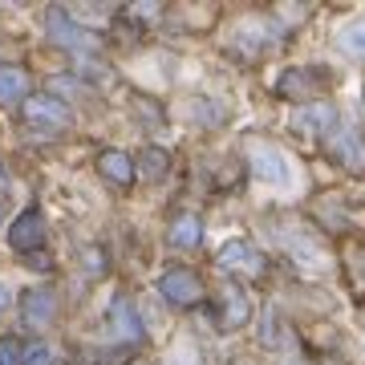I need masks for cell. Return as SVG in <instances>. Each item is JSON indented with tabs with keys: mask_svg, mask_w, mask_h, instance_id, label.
Returning a JSON list of instances; mask_svg holds the SVG:
<instances>
[{
	"mask_svg": "<svg viewBox=\"0 0 365 365\" xmlns=\"http://www.w3.org/2000/svg\"><path fill=\"white\" fill-rule=\"evenodd\" d=\"M158 292L170 300V304H179V309H191L203 300V280H199L191 268H170V272L158 276Z\"/></svg>",
	"mask_w": 365,
	"mask_h": 365,
	"instance_id": "obj_1",
	"label": "cell"
},
{
	"mask_svg": "<svg viewBox=\"0 0 365 365\" xmlns=\"http://www.w3.org/2000/svg\"><path fill=\"white\" fill-rule=\"evenodd\" d=\"M21 365H53V353L49 345H21Z\"/></svg>",
	"mask_w": 365,
	"mask_h": 365,
	"instance_id": "obj_16",
	"label": "cell"
},
{
	"mask_svg": "<svg viewBox=\"0 0 365 365\" xmlns=\"http://www.w3.org/2000/svg\"><path fill=\"white\" fill-rule=\"evenodd\" d=\"M98 170H102V179H110L114 187H130L134 182V163L122 150H106L102 158H98Z\"/></svg>",
	"mask_w": 365,
	"mask_h": 365,
	"instance_id": "obj_9",
	"label": "cell"
},
{
	"mask_svg": "<svg viewBox=\"0 0 365 365\" xmlns=\"http://www.w3.org/2000/svg\"><path fill=\"white\" fill-rule=\"evenodd\" d=\"M9 244H13V252H25V256H33V252L45 244V220H41L37 207H29L21 220L13 223V232H9Z\"/></svg>",
	"mask_w": 365,
	"mask_h": 365,
	"instance_id": "obj_3",
	"label": "cell"
},
{
	"mask_svg": "<svg viewBox=\"0 0 365 365\" xmlns=\"http://www.w3.org/2000/svg\"><path fill=\"white\" fill-rule=\"evenodd\" d=\"M138 163H143V170H146V179H150V182L167 179V170H170V155L163 150V146H146Z\"/></svg>",
	"mask_w": 365,
	"mask_h": 365,
	"instance_id": "obj_13",
	"label": "cell"
},
{
	"mask_svg": "<svg viewBox=\"0 0 365 365\" xmlns=\"http://www.w3.org/2000/svg\"><path fill=\"white\" fill-rule=\"evenodd\" d=\"M199 240H203V220L199 215H179L170 223V244L175 248H195Z\"/></svg>",
	"mask_w": 365,
	"mask_h": 365,
	"instance_id": "obj_12",
	"label": "cell"
},
{
	"mask_svg": "<svg viewBox=\"0 0 365 365\" xmlns=\"http://www.w3.org/2000/svg\"><path fill=\"white\" fill-rule=\"evenodd\" d=\"M337 155L345 158V163H349L353 170L365 167V146L357 143V134H341V138H337Z\"/></svg>",
	"mask_w": 365,
	"mask_h": 365,
	"instance_id": "obj_15",
	"label": "cell"
},
{
	"mask_svg": "<svg viewBox=\"0 0 365 365\" xmlns=\"http://www.w3.org/2000/svg\"><path fill=\"white\" fill-rule=\"evenodd\" d=\"M29 93V73L16 66H0V106H16Z\"/></svg>",
	"mask_w": 365,
	"mask_h": 365,
	"instance_id": "obj_11",
	"label": "cell"
},
{
	"mask_svg": "<svg viewBox=\"0 0 365 365\" xmlns=\"http://www.w3.org/2000/svg\"><path fill=\"white\" fill-rule=\"evenodd\" d=\"M4 304H9V292H4V284H0V309H4Z\"/></svg>",
	"mask_w": 365,
	"mask_h": 365,
	"instance_id": "obj_21",
	"label": "cell"
},
{
	"mask_svg": "<svg viewBox=\"0 0 365 365\" xmlns=\"http://www.w3.org/2000/svg\"><path fill=\"white\" fill-rule=\"evenodd\" d=\"M252 163H256V175L268 182H288V167L284 158L276 155L272 146H252Z\"/></svg>",
	"mask_w": 365,
	"mask_h": 365,
	"instance_id": "obj_10",
	"label": "cell"
},
{
	"mask_svg": "<svg viewBox=\"0 0 365 365\" xmlns=\"http://www.w3.org/2000/svg\"><path fill=\"white\" fill-rule=\"evenodd\" d=\"M220 268H223V272L260 276L264 272V256L252 248V244H244V240H232V244H223V248H220Z\"/></svg>",
	"mask_w": 365,
	"mask_h": 365,
	"instance_id": "obj_2",
	"label": "cell"
},
{
	"mask_svg": "<svg viewBox=\"0 0 365 365\" xmlns=\"http://www.w3.org/2000/svg\"><path fill=\"white\" fill-rule=\"evenodd\" d=\"M45 29H49V37L57 41V45H66V49H86V45H90V33L73 25V21H69V13H61V9H49Z\"/></svg>",
	"mask_w": 365,
	"mask_h": 365,
	"instance_id": "obj_6",
	"label": "cell"
},
{
	"mask_svg": "<svg viewBox=\"0 0 365 365\" xmlns=\"http://www.w3.org/2000/svg\"><path fill=\"white\" fill-rule=\"evenodd\" d=\"M110 329L122 341H143V321H138V313H134V304L126 297L110 300Z\"/></svg>",
	"mask_w": 365,
	"mask_h": 365,
	"instance_id": "obj_8",
	"label": "cell"
},
{
	"mask_svg": "<svg viewBox=\"0 0 365 365\" xmlns=\"http://www.w3.org/2000/svg\"><path fill=\"white\" fill-rule=\"evenodd\" d=\"M333 122H337V114H333L329 102H304L292 110V130L300 134H329Z\"/></svg>",
	"mask_w": 365,
	"mask_h": 365,
	"instance_id": "obj_5",
	"label": "cell"
},
{
	"mask_svg": "<svg viewBox=\"0 0 365 365\" xmlns=\"http://www.w3.org/2000/svg\"><path fill=\"white\" fill-rule=\"evenodd\" d=\"M0 365H21V345L13 337L0 341Z\"/></svg>",
	"mask_w": 365,
	"mask_h": 365,
	"instance_id": "obj_18",
	"label": "cell"
},
{
	"mask_svg": "<svg viewBox=\"0 0 365 365\" xmlns=\"http://www.w3.org/2000/svg\"><path fill=\"white\" fill-rule=\"evenodd\" d=\"M29 268H37V272H45V268H49V260H45L41 252H33V256H29Z\"/></svg>",
	"mask_w": 365,
	"mask_h": 365,
	"instance_id": "obj_19",
	"label": "cell"
},
{
	"mask_svg": "<svg viewBox=\"0 0 365 365\" xmlns=\"http://www.w3.org/2000/svg\"><path fill=\"white\" fill-rule=\"evenodd\" d=\"M21 313H25L29 329H49V321L57 317V300H53V292H45V288H33V292H25V300H21Z\"/></svg>",
	"mask_w": 365,
	"mask_h": 365,
	"instance_id": "obj_7",
	"label": "cell"
},
{
	"mask_svg": "<svg viewBox=\"0 0 365 365\" xmlns=\"http://www.w3.org/2000/svg\"><path fill=\"white\" fill-rule=\"evenodd\" d=\"M341 41H345V49H353V53H361V57H365V21H361V25H353V29H345Z\"/></svg>",
	"mask_w": 365,
	"mask_h": 365,
	"instance_id": "obj_17",
	"label": "cell"
},
{
	"mask_svg": "<svg viewBox=\"0 0 365 365\" xmlns=\"http://www.w3.org/2000/svg\"><path fill=\"white\" fill-rule=\"evenodd\" d=\"M223 304H227V313H223V329H240L244 321H248V297H240L235 288L223 297Z\"/></svg>",
	"mask_w": 365,
	"mask_h": 365,
	"instance_id": "obj_14",
	"label": "cell"
},
{
	"mask_svg": "<svg viewBox=\"0 0 365 365\" xmlns=\"http://www.w3.org/2000/svg\"><path fill=\"white\" fill-rule=\"evenodd\" d=\"M25 122L45 126V130H66L69 110L57 102V98H25Z\"/></svg>",
	"mask_w": 365,
	"mask_h": 365,
	"instance_id": "obj_4",
	"label": "cell"
},
{
	"mask_svg": "<svg viewBox=\"0 0 365 365\" xmlns=\"http://www.w3.org/2000/svg\"><path fill=\"white\" fill-rule=\"evenodd\" d=\"M9 191V175H4V167H0V195Z\"/></svg>",
	"mask_w": 365,
	"mask_h": 365,
	"instance_id": "obj_20",
	"label": "cell"
}]
</instances>
